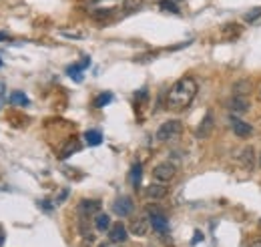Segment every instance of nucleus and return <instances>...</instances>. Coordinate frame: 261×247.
<instances>
[{
  "instance_id": "nucleus-21",
  "label": "nucleus",
  "mask_w": 261,
  "mask_h": 247,
  "mask_svg": "<svg viewBox=\"0 0 261 247\" xmlns=\"http://www.w3.org/2000/svg\"><path fill=\"white\" fill-rule=\"evenodd\" d=\"M243 20L245 22H261V6H257V8H253V10H249L245 16H243Z\"/></svg>"
},
{
  "instance_id": "nucleus-18",
  "label": "nucleus",
  "mask_w": 261,
  "mask_h": 247,
  "mask_svg": "<svg viewBox=\"0 0 261 247\" xmlns=\"http://www.w3.org/2000/svg\"><path fill=\"white\" fill-rule=\"evenodd\" d=\"M85 141H87V145L96 147V145L103 143V135L99 133V131H87V133H85Z\"/></svg>"
},
{
  "instance_id": "nucleus-28",
  "label": "nucleus",
  "mask_w": 261,
  "mask_h": 247,
  "mask_svg": "<svg viewBox=\"0 0 261 247\" xmlns=\"http://www.w3.org/2000/svg\"><path fill=\"white\" fill-rule=\"evenodd\" d=\"M201 239H203V233L197 231V233H195V237H193V243H197V241H201Z\"/></svg>"
},
{
  "instance_id": "nucleus-13",
  "label": "nucleus",
  "mask_w": 261,
  "mask_h": 247,
  "mask_svg": "<svg viewBox=\"0 0 261 247\" xmlns=\"http://www.w3.org/2000/svg\"><path fill=\"white\" fill-rule=\"evenodd\" d=\"M211 133H213V114L207 113V117L203 119V123L199 125V129H197V133L195 135H197L199 139H207Z\"/></svg>"
},
{
  "instance_id": "nucleus-2",
  "label": "nucleus",
  "mask_w": 261,
  "mask_h": 247,
  "mask_svg": "<svg viewBox=\"0 0 261 247\" xmlns=\"http://www.w3.org/2000/svg\"><path fill=\"white\" fill-rule=\"evenodd\" d=\"M181 133H183L181 121H167V123H163V125L157 129V141L169 143V141H175Z\"/></svg>"
},
{
  "instance_id": "nucleus-27",
  "label": "nucleus",
  "mask_w": 261,
  "mask_h": 247,
  "mask_svg": "<svg viewBox=\"0 0 261 247\" xmlns=\"http://www.w3.org/2000/svg\"><path fill=\"white\" fill-rule=\"evenodd\" d=\"M249 247H261V237H253L249 241Z\"/></svg>"
},
{
  "instance_id": "nucleus-26",
  "label": "nucleus",
  "mask_w": 261,
  "mask_h": 247,
  "mask_svg": "<svg viewBox=\"0 0 261 247\" xmlns=\"http://www.w3.org/2000/svg\"><path fill=\"white\" fill-rule=\"evenodd\" d=\"M4 82L2 80H0V107H2V101H4Z\"/></svg>"
},
{
  "instance_id": "nucleus-19",
  "label": "nucleus",
  "mask_w": 261,
  "mask_h": 247,
  "mask_svg": "<svg viewBox=\"0 0 261 247\" xmlns=\"http://www.w3.org/2000/svg\"><path fill=\"white\" fill-rule=\"evenodd\" d=\"M10 103L16 105V107H26L28 105V96L24 93H20V91H14L10 95Z\"/></svg>"
},
{
  "instance_id": "nucleus-16",
  "label": "nucleus",
  "mask_w": 261,
  "mask_h": 247,
  "mask_svg": "<svg viewBox=\"0 0 261 247\" xmlns=\"http://www.w3.org/2000/svg\"><path fill=\"white\" fill-rule=\"evenodd\" d=\"M141 177H143V167H141V163H135V165H133V169H130V175H129L130 185H133L135 189H137L139 183H141Z\"/></svg>"
},
{
  "instance_id": "nucleus-12",
  "label": "nucleus",
  "mask_w": 261,
  "mask_h": 247,
  "mask_svg": "<svg viewBox=\"0 0 261 247\" xmlns=\"http://www.w3.org/2000/svg\"><path fill=\"white\" fill-rule=\"evenodd\" d=\"M130 233L133 235H137V237H145L147 235V231H149V221H147L145 217H137V219H133L130 221Z\"/></svg>"
},
{
  "instance_id": "nucleus-30",
  "label": "nucleus",
  "mask_w": 261,
  "mask_h": 247,
  "mask_svg": "<svg viewBox=\"0 0 261 247\" xmlns=\"http://www.w3.org/2000/svg\"><path fill=\"white\" fill-rule=\"evenodd\" d=\"M2 243H4V233L0 231V245H2Z\"/></svg>"
},
{
  "instance_id": "nucleus-23",
  "label": "nucleus",
  "mask_w": 261,
  "mask_h": 247,
  "mask_svg": "<svg viewBox=\"0 0 261 247\" xmlns=\"http://www.w3.org/2000/svg\"><path fill=\"white\" fill-rule=\"evenodd\" d=\"M111 101H112V95L111 93H103V95H99V96L94 98V107H99V109L101 107H107Z\"/></svg>"
},
{
  "instance_id": "nucleus-10",
  "label": "nucleus",
  "mask_w": 261,
  "mask_h": 247,
  "mask_svg": "<svg viewBox=\"0 0 261 247\" xmlns=\"http://www.w3.org/2000/svg\"><path fill=\"white\" fill-rule=\"evenodd\" d=\"M145 197L151 201H159L163 197H167V187L165 185H159V183H153L145 189Z\"/></svg>"
},
{
  "instance_id": "nucleus-5",
  "label": "nucleus",
  "mask_w": 261,
  "mask_h": 247,
  "mask_svg": "<svg viewBox=\"0 0 261 247\" xmlns=\"http://www.w3.org/2000/svg\"><path fill=\"white\" fill-rule=\"evenodd\" d=\"M231 131L239 137V139H247V137H251V133H253V129H251V125H247L245 121H241V119H237L235 114H231Z\"/></svg>"
},
{
  "instance_id": "nucleus-31",
  "label": "nucleus",
  "mask_w": 261,
  "mask_h": 247,
  "mask_svg": "<svg viewBox=\"0 0 261 247\" xmlns=\"http://www.w3.org/2000/svg\"><path fill=\"white\" fill-rule=\"evenodd\" d=\"M257 96H259V101H261V89H259V95H257Z\"/></svg>"
},
{
  "instance_id": "nucleus-15",
  "label": "nucleus",
  "mask_w": 261,
  "mask_h": 247,
  "mask_svg": "<svg viewBox=\"0 0 261 247\" xmlns=\"http://www.w3.org/2000/svg\"><path fill=\"white\" fill-rule=\"evenodd\" d=\"M221 35H223V38H225V40H235V38L241 35V26H237L235 22L225 24V26H223V30H221Z\"/></svg>"
},
{
  "instance_id": "nucleus-1",
  "label": "nucleus",
  "mask_w": 261,
  "mask_h": 247,
  "mask_svg": "<svg viewBox=\"0 0 261 247\" xmlns=\"http://www.w3.org/2000/svg\"><path fill=\"white\" fill-rule=\"evenodd\" d=\"M197 80H195L193 76H183V78H179L175 85L171 87L169 95H167V107L175 113L179 111H185L191 103H193V98L197 96Z\"/></svg>"
},
{
  "instance_id": "nucleus-32",
  "label": "nucleus",
  "mask_w": 261,
  "mask_h": 247,
  "mask_svg": "<svg viewBox=\"0 0 261 247\" xmlns=\"http://www.w3.org/2000/svg\"><path fill=\"white\" fill-rule=\"evenodd\" d=\"M101 247H115V245H101Z\"/></svg>"
},
{
  "instance_id": "nucleus-11",
  "label": "nucleus",
  "mask_w": 261,
  "mask_h": 247,
  "mask_svg": "<svg viewBox=\"0 0 261 247\" xmlns=\"http://www.w3.org/2000/svg\"><path fill=\"white\" fill-rule=\"evenodd\" d=\"M127 235H129L127 227L123 223H115V225H111V229H109V239L112 243H123L127 239Z\"/></svg>"
},
{
  "instance_id": "nucleus-24",
  "label": "nucleus",
  "mask_w": 261,
  "mask_h": 247,
  "mask_svg": "<svg viewBox=\"0 0 261 247\" xmlns=\"http://www.w3.org/2000/svg\"><path fill=\"white\" fill-rule=\"evenodd\" d=\"M141 6H143V0H127V2H125V14L135 12V10H139Z\"/></svg>"
},
{
  "instance_id": "nucleus-20",
  "label": "nucleus",
  "mask_w": 261,
  "mask_h": 247,
  "mask_svg": "<svg viewBox=\"0 0 261 247\" xmlns=\"http://www.w3.org/2000/svg\"><path fill=\"white\" fill-rule=\"evenodd\" d=\"M159 8H161L163 12H173V14H179V12H181L175 0H161V2H159Z\"/></svg>"
},
{
  "instance_id": "nucleus-17",
  "label": "nucleus",
  "mask_w": 261,
  "mask_h": 247,
  "mask_svg": "<svg viewBox=\"0 0 261 247\" xmlns=\"http://www.w3.org/2000/svg\"><path fill=\"white\" fill-rule=\"evenodd\" d=\"M94 227L99 229V231H109L111 229V217L107 215V213H99L94 219Z\"/></svg>"
},
{
  "instance_id": "nucleus-25",
  "label": "nucleus",
  "mask_w": 261,
  "mask_h": 247,
  "mask_svg": "<svg viewBox=\"0 0 261 247\" xmlns=\"http://www.w3.org/2000/svg\"><path fill=\"white\" fill-rule=\"evenodd\" d=\"M78 149H80V147H78V143H76V141H73L71 145H67V147H64V151L60 153V157H62V159H67L69 155H73V153H76Z\"/></svg>"
},
{
  "instance_id": "nucleus-7",
  "label": "nucleus",
  "mask_w": 261,
  "mask_h": 247,
  "mask_svg": "<svg viewBox=\"0 0 261 247\" xmlns=\"http://www.w3.org/2000/svg\"><path fill=\"white\" fill-rule=\"evenodd\" d=\"M101 213V201H93V199H85L78 203V215L80 217H89V215H99Z\"/></svg>"
},
{
  "instance_id": "nucleus-9",
  "label": "nucleus",
  "mask_w": 261,
  "mask_h": 247,
  "mask_svg": "<svg viewBox=\"0 0 261 247\" xmlns=\"http://www.w3.org/2000/svg\"><path fill=\"white\" fill-rule=\"evenodd\" d=\"M89 64H91V58H89V57H85V58H83V62H78V64H71V67L67 69V75H69L71 78H75L76 82H80V80H83V71L89 67Z\"/></svg>"
},
{
  "instance_id": "nucleus-29",
  "label": "nucleus",
  "mask_w": 261,
  "mask_h": 247,
  "mask_svg": "<svg viewBox=\"0 0 261 247\" xmlns=\"http://www.w3.org/2000/svg\"><path fill=\"white\" fill-rule=\"evenodd\" d=\"M8 38V35H4V32H0V40H6Z\"/></svg>"
},
{
  "instance_id": "nucleus-3",
  "label": "nucleus",
  "mask_w": 261,
  "mask_h": 247,
  "mask_svg": "<svg viewBox=\"0 0 261 247\" xmlns=\"http://www.w3.org/2000/svg\"><path fill=\"white\" fill-rule=\"evenodd\" d=\"M147 213H149V223L151 227L155 229V231L159 235H165L169 231V221H167V215L163 213L161 209L157 207H147Z\"/></svg>"
},
{
  "instance_id": "nucleus-6",
  "label": "nucleus",
  "mask_w": 261,
  "mask_h": 247,
  "mask_svg": "<svg viewBox=\"0 0 261 247\" xmlns=\"http://www.w3.org/2000/svg\"><path fill=\"white\" fill-rule=\"evenodd\" d=\"M133 209H135L133 199H129V197H119V199L112 203V211H115L119 217H129L130 213H133Z\"/></svg>"
},
{
  "instance_id": "nucleus-33",
  "label": "nucleus",
  "mask_w": 261,
  "mask_h": 247,
  "mask_svg": "<svg viewBox=\"0 0 261 247\" xmlns=\"http://www.w3.org/2000/svg\"><path fill=\"white\" fill-rule=\"evenodd\" d=\"M259 167H261V157H259Z\"/></svg>"
},
{
  "instance_id": "nucleus-8",
  "label": "nucleus",
  "mask_w": 261,
  "mask_h": 247,
  "mask_svg": "<svg viewBox=\"0 0 261 247\" xmlns=\"http://www.w3.org/2000/svg\"><path fill=\"white\" fill-rule=\"evenodd\" d=\"M227 107H229V111H231V113L239 114V113H247V111H249V107H251V103L247 101V96H233L231 101L227 103Z\"/></svg>"
},
{
  "instance_id": "nucleus-34",
  "label": "nucleus",
  "mask_w": 261,
  "mask_h": 247,
  "mask_svg": "<svg viewBox=\"0 0 261 247\" xmlns=\"http://www.w3.org/2000/svg\"><path fill=\"white\" fill-rule=\"evenodd\" d=\"M0 67H2V60H0Z\"/></svg>"
},
{
  "instance_id": "nucleus-4",
  "label": "nucleus",
  "mask_w": 261,
  "mask_h": 247,
  "mask_svg": "<svg viewBox=\"0 0 261 247\" xmlns=\"http://www.w3.org/2000/svg\"><path fill=\"white\" fill-rule=\"evenodd\" d=\"M175 175H177V167L173 163H159L153 169V177L159 181V183H169Z\"/></svg>"
},
{
  "instance_id": "nucleus-14",
  "label": "nucleus",
  "mask_w": 261,
  "mask_h": 247,
  "mask_svg": "<svg viewBox=\"0 0 261 247\" xmlns=\"http://www.w3.org/2000/svg\"><path fill=\"white\" fill-rule=\"evenodd\" d=\"M239 161L245 169H253V163H255V149L253 147H245V149L241 151L239 155Z\"/></svg>"
},
{
  "instance_id": "nucleus-22",
  "label": "nucleus",
  "mask_w": 261,
  "mask_h": 247,
  "mask_svg": "<svg viewBox=\"0 0 261 247\" xmlns=\"http://www.w3.org/2000/svg\"><path fill=\"white\" fill-rule=\"evenodd\" d=\"M247 91H249V82H247V80H239L237 85H233V93H235V96H245Z\"/></svg>"
}]
</instances>
